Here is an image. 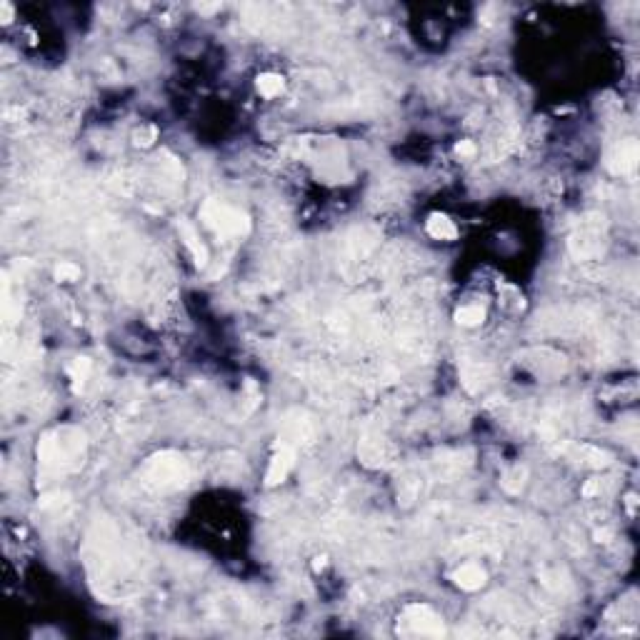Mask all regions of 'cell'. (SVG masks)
I'll return each mask as SVG.
<instances>
[{
  "label": "cell",
  "mask_w": 640,
  "mask_h": 640,
  "mask_svg": "<svg viewBox=\"0 0 640 640\" xmlns=\"http://www.w3.org/2000/svg\"><path fill=\"white\" fill-rule=\"evenodd\" d=\"M455 153L461 155V158H470V155H475V145L470 141H461L455 145Z\"/></svg>",
  "instance_id": "cell-16"
},
{
  "label": "cell",
  "mask_w": 640,
  "mask_h": 640,
  "mask_svg": "<svg viewBox=\"0 0 640 640\" xmlns=\"http://www.w3.org/2000/svg\"><path fill=\"white\" fill-rule=\"evenodd\" d=\"M523 478H525L523 468H513L510 473L503 478V488H506L508 493H518L520 488H523Z\"/></svg>",
  "instance_id": "cell-13"
},
{
  "label": "cell",
  "mask_w": 640,
  "mask_h": 640,
  "mask_svg": "<svg viewBox=\"0 0 640 640\" xmlns=\"http://www.w3.org/2000/svg\"><path fill=\"white\" fill-rule=\"evenodd\" d=\"M428 233L436 240H453L455 235H458V228H455V223L448 218V215H441V213H433L428 218Z\"/></svg>",
  "instance_id": "cell-8"
},
{
  "label": "cell",
  "mask_w": 640,
  "mask_h": 640,
  "mask_svg": "<svg viewBox=\"0 0 640 640\" xmlns=\"http://www.w3.org/2000/svg\"><path fill=\"white\" fill-rule=\"evenodd\" d=\"M10 18H13V13H10V6H6V3H3V23H10Z\"/></svg>",
  "instance_id": "cell-18"
},
{
  "label": "cell",
  "mask_w": 640,
  "mask_h": 640,
  "mask_svg": "<svg viewBox=\"0 0 640 640\" xmlns=\"http://www.w3.org/2000/svg\"><path fill=\"white\" fill-rule=\"evenodd\" d=\"M148 480H150L153 486L163 488V490L186 486L188 463L183 461L180 455H173V453L155 455L153 461L148 463Z\"/></svg>",
  "instance_id": "cell-3"
},
{
  "label": "cell",
  "mask_w": 640,
  "mask_h": 640,
  "mask_svg": "<svg viewBox=\"0 0 640 640\" xmlns=\"http://www.w3.org/2000/svg\"><path fill=\"white\" fill-rule=\"evenodd\" d=\"M596 493H601V480H590L588 486L583 488V495H585V498H593Z\"/></svg>",
  "instance_id": "cell-17"
},
{
  "label": "cell",
  "mask_w": 640,
  "mask_h": 640,
  "mask_svg": "<svg viewBox=\"0 0 640 640\" xmlns=\"http://www.w3.org/2000/svg\"><path fill=\"white\" fill-rule=\"evenodd\" d=\"M73 428L55 430L51 436H45L38 445V458L43 468H58V470H73L80 465L83 458V433H73Z\"/></svg>",
  "instance_id": "cell-1"
},
{
  "label": "cell",
  "mask_w": 640,
  "mask_h": 640,
  "mask_svg": "<svg viewBox=\"0 0 640 640\" xmlns=\"http://www.w3.org/2000/svg\"><path fill=\"white\" fill-rule=\"evenodd\" d=\"M258 93L265 98H276L283 93V88H285V80H283L281 75H276V73H263V75H258Z\"/></svg>",
  "instance_id": "cell-10"
},
{
  "label": "cell",
  "mask_w": 640,
  "mask_h": 640,
  "mask_svg": "<svg viewBox=\"0 0 640 640\" xmlns=\"http://www.w3.org/2000/svg\"><path fill=\"white\" fill-rule=\"evenodd\" d=\"M90 375V360L88 358H75L71 365V380H73V391L80 393L85 388V380Z\"/></svg>",
  "instance_id": "cell-11"
},
{
  "label": "cell",
  "mask_w": 640,
  "mask_h": 640,
  "mask_svg": "<svg viewBox=\"0 0 640 640\" xmlns=\"http://www.w3.org/2000/svg\"><path fill=\"white\" fill-rule=\"evenodd\" d=\"M635 163H638V143H635L633 138L621 141L615 145L613 153H610V170L618 175L630 173L635 168Z\"/></svg>",
  "instance_id": "cell-6"
},
{
  "label": "cell",
  "mask_w": 640,
  "mask_h": 640,
  "mask_svg": "<svg viewBox=\"0 0 640 640\" xmlns=\"http://www.w3.org/2000/svg\"><path fill=\"white\" fill-rule=\"evenodd\" d=\"M483 318H486V310L480 305H463L458 313H455V320L461 323V326L465 328H473V326H480L483 323Z\"/></svg>",
  "instance_id": "cell-12"
},
{
  "label": "cell",
  "mask_w": 640,
  "mask_h": 640,
  "mask_svg": "<svg viewBox=\"0 0 640 640\" xmlns=\"http://www.w3.org/2000/svg\"><path fill=\"white\" fill-rule=\"evenodd\" d=\"M293 463H295V450L285 448V445H278L276 455L270 458L268 473H265V483H268V486H278V483H283V480L288 478Z\"/></svg>",
  "instance_id": "cell-5"
},
{
  "label": "cell",
  "mask_w": 640,
  "mask_h": 640,
  "mask_svg": "<svg viewBox=\"0 0 640 640\" xmlns=\"http://www.w3.org/2000/svg\"><path fill=\"white\" fill-rule=\"evenodd\" d=\"M400 623L413 635H433V638H438V635L445 633L441 615L433 613L428 605H410V608H405Z\"/></svg>",
  "instance_id": "cell-4"
},
{
  "label": "cell",
  "mask_w": 640,
  "mask_h": 640,
  "mask_svg": "<svg viewBox=\"0 0 640 640\" xmlns=\"http://www.w3.org/2000/svg\"><path fill=\"white\" fill-rule=\"evenodd\" d=\"M55 278L63 283H73L80 278V268L78 265H73V263H60L58 268H55Z\"/></svg>",
  "instance_id": "cell-14"
},
{
  "label": "cell",
  "mask_w": 640,
  "mask_h": 640,
  "mask_svg": "<svg viewBox=\"0 0 640 640\" xmlns=\"http://www.w3.org/2000/svg\"><path fill=\"white\" fill-rule=\"evenodd\" d=\"M486 570L480 568L478 563H463L461 568L453 573V580L458 588L463 590H480L486 585Z\"/></svg>",
  "instance_id": "cell-7"
},
{
  "label": "cell",
  "mask_w": 640,
  "mask_h": 640,
  "mask_svg": "<svg viewBox=\"0 0 640 640\" xmlns=\"http://www.w3.org/2000/svg\"><path fill=\"white\" fill-rule=\"evenodd\" d=\"M178 231H180V235H183V240H186L188 250L193 253V258H195V263H198V265H205V263H208V248L198 240V235L193 231V225L186 223V220H180Z\"/></svg>",
  "instance_id": "cell-9"
},
{
  "label": "cell",
  "mask_w": 640,
  "mask_h": 640,
  "mask_svg": "<svg viewBox=\"0 0 640 640\" xmlns=\"http://www.w3.org/2000/svg\"><path fill=\"white\" fill-rule=\"evenodd\" d=\"M200 215H203V220L211 225L213 231L220 233V235H225V238H243V235H248V231H250L248 215L225 203L211 200V203L203 205Z\"/></svg>",
  "instance_id": "cell-2"
},
{
  "label": "cell",
  "mask_w": 640,
  "mask_h": 640,
  "mask_svg": "<svg viewBox=\"0 0 640 640\" xmlns=\"http://www.w3.org/2000/svg\"><path fill=\"white\" fill-rule=\"evenodd\" d=\"M155 135H158L155 125H143V128L135 133V143H138V145H150V143L155 141Z\"/></svg>",
  "instance_id": "cell-15"
}]
</instances>
